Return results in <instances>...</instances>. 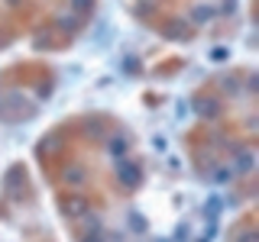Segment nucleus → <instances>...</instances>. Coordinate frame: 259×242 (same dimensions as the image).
<instances>
[{
    "mask_svg": "<svg viewBox=\"0 0 259 242\" xmlns=\"http://www.w3.org/2000/svg\"><path fill=\"white\" fill-rule=\"evenodd\" d=\"M253 152H240V155H237V171L240 174H246V171H253Z\"/></svg>",
    "mask_w": 259,
    "mask_h": 242,
    "instance_id": "f257e3e1",
    "label": "nucleus"
},
{
    "mask_svg": "<svg viewBox=\"0 0 259 242\" xmlns=\"http://www.w3.org/2000/svg\"><path fill=\"white\" fill-rule=\"evenodd\" d=\"M120 177H123V181H136V171H133V165H123V168H120Z\"/></svg>",
    "mask_w": 259,
    "mask_h": 242,
    "instance_id": "f03ea898",
    "label": "nucleus"
}]
</instances>
